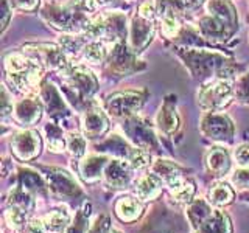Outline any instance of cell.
<instances>
[{"label": "cell", "mask_w": 249, "mask_h": 233, "mask_svg": "<svg viewBox=\"0 0 249 233\" xmlns=\"http://www.w3.org/2000/svg\"><path fill=\"white\" fill-rule=\"evenodd\" d=\"M206 11L210 16H215L216 19L223 20L231 30H238V14L237 8L233 6L231 0H207Z\"/></svg>", "instance_id": "ffe728a7"}, {"label": "cell", "mask_w": 249, "mask_h": 233, "mask_svg": "<svg viewBox=\"0 0 249 233\" xmlns=\"http://www.w3.org/2000/svg\"><path fill=\"white\" fill-rule=\"evenodd\" d=\"M5 219L11 229H22L27 224V212L18 208V207H10L5 213Z\"/></svg>", "instance_id": "b9f144b4"}, {"label": "cell", "mask_w": 249, "mask_h": 233, "mask_svg": "<svg viewBox=\"0 0 249 233\" xmlns=\"http://www.w3.org/2000/svg\"><path fill=\"white\" fill-rule=\"evenodd\" d=\"M59 47L67 54V58H73L78 53H83L84 42L75 36H62L59 41Z\"/></svg>", "instance_id": "60d3db41"}, {"label": "cell", "mask_w": 249, "mask_h": 233, "mask_svg": "<svg viewBox=\"0 0 249 233\" xmlns=\"http://www.w3.org/2000/svg\"><path fill=\"white\" fill-rule=\"evenodd\" d=\"M233 95H235V89L232 87L231 80L215 78L201 85L196 100L198 106L204 112H218L231 103Z\"/></svg>", "instance_id": "3957f363"}, {"label": "cell", "mask_w": 249, "mask_h": 233, "mask_svg": "<svg viewBox=\"0 0 249 233\" xmlns=\"http://www.w3.org/2000/svg\"><path fill=\"white\" fill-rule=\"evenodd\" d=\"M66 76H67L69 87L75 92V95L81 101L90 100L98 90L97 76L92 73V70L89 67H86L83 64L70 66Z\"/></svg>", "instance_id": "ba28073f"}, {"label": "cell", "mask_w": 249, "mask_h": 233, "mask_svg": "<svg viewBox=\"0 0 249 233\" xmlns=\"http://www.w3.org/2000/svg\"><path fill=\"white\" fill-rule=\"evenodd\" d=\"M10 3L13 6V10L23 11V13H31V11H35L37 8L39 0H10Z\"/></svg>", "instance_id": "bcb514c9"}, {"label": "cell", "mask_w": 249, "mask_h": 233, "mask_svg": "<svg viewBox=\"0 0 249 233\" xmlns=\"http://www.w3.org/2000/svg\"><path fill=\"white\" fill-rule=\"evenodd\" d=\"M81 128H83L84 135L88 138H98L103 135L109 128L107 116L98 107L88 109V111L83 114Z\"/></svg>", "instance_id": "d6986e66"}, {"label": "cell", "mask_w": 249, "mask_h": 233, "mask_svg": "<svg viewBox=\"0 0 249 233\" xmlns=\"http://www.w3.org/2000/svg\"><path fill=\"white\" fill-rule=\"evenodd\" d=\"M44 225L49 233H64L70 225V216L66 210H52L45 216Z\"/></svg>", "instance_id": "d6a6232c"}, {"label": "cell", "mask_w": 249, "mask_h": 233, "mask_svg": "<svg viewBox=\"0 0 249 233\" xmlns=\"http://www.w3.org/2000/svg\"><path fill=\"white\" fill-rule=\"evenodd\" d=\"M115 215L123 222H132L142 215V204L137 199L132 198H122L115 204Z\"/></svg>", "instance_id": "f1b7e54d"}, {"label": "cell", "mask_w": 249, "mask_h": 233, "mask_svg": "<svg viewBox=\"0 0 249 233\" xmlns=\"http://www.w3.org/2000/svg\"><path fill=\"white\" fill-rule=\"evenodd\" d=\"M137 14L146 20H153L156 17V14H158V3H156L154 0H146V2H143L139 6Z\"/></svg>", "instance_id": "f6af8a7d"}, {"label": "cell", "mask_w": 249, "mask_h": 233, "mask_svg": "<svg viewBox=\"0 0 249 233\" xmlns=\"http://www.w3.org/2000/svg\"><path fill=\"white\" fill-rule=\"evenodd\" d=\"M196 28H198V34L202 39H209V41H212V42H224L235 33V31L231 30L223 20L216 19L215 16H210V14L204 16V17H201L198 20Z\"/></svg>", "instance_id": "9a60e30c"}, {"label": "cell", "mask_w": 249, "mask_h": 233, "mask_svg": "<svg viewBox=\"0 0 249 233\" xmlns=\"http://www.w3.org/2000/svg\"><path fill=\"white\" fill-rule=\"evenodd\" d=\"M178 56L182 59L192 76L199 81H209L215 78L231 80L245 70L243 66L235 64L229 56L216 50L184 47V49H178Z\"/></svg>", "instance_id": "6da1fadb"}, {"label": "cell", "mask_w": 249, "mask_h": 233, "mask_svg": "<svg viewBox=\"0 0 249 233\" xmlns=\"http://www.w3.org/2000/svg\"><path fill=\"white\" fill-rule=\"evenodd\" d=\"M150 160H151V155L150 151L142 150V148H137L134 146L131 155L128 157V162L131 163L132 168H145L150 165Z\"/></svg>", "instance_id": "7bdbcfd3"}, {"label": "cell", "mask_w": 249, "mask_h": 233, "mask_svg": "<svg viewBox=\"0 0 249 233\" xmlns=\"http://www.w3.org/2000/svg\"><path fill=\"white\" fill-rule=\"evenodd\" d=\"M134 146H131L126 140L122 138L120 135H111L107 140H105L103 143H100L97 146V151L101 152H109L115 155V157H120V159H126L131 155Z\"/></svg>", "instance_id": "83f0119b"}, {"label": "cell", "mask_w": 249, "mask_h": 233, "mask_svg": "<svg viewBox=\"0 0 249 233\" xmlns=\"http://www.w3.org/2000/svg\"><path fill=\"white\" fill-rule=\"evenodd\" d=\"M111 230V225H109V216L103 215V216H98L97 221L93 222L92 229H89L88 233H107Z\"/></svg>", "instance_id": "c3c4849f"}, {"label": "cell", "mask_w": 249, "mask_h": 233, "mask_svg": "<svg viewBox=\"0 0 249 233\" xmlns=\"http://www.w3.org/2000/svg\"><path fill=\"white\" fill-rule=\"evenodd\" d=\"M89 215H90V205L89 204H83V207L78 210L73 224L69 225L67 233H88Z\"/></svg>", "instance_id": "74e56055"}, {"label": "cell", "mask_w": 249, "mask_h": 233, "mask_svg": "<svg viewBox=\"0 0 249 233\" xmlns=\"http://www.w3.org/2000/svg\"><path fill=\"white\" fill-rule=\"evenodd\" d=\"M39 97L42 100V104L47 109V112L52 116L53 120L56 121H66L69 120L70 112L62 100L59 90L54 87L52 83H44L41 87H39Z\"/></svg>", "instance_id": "7c38bea8"}, {"label": "cell", "mask_w": 249, "mask_h": 233, "mask_svg": "<svg viewBox=\"0 0 249 233\" xmlns=\"http://www.w3.org/2000/svg\"><path fill=\"white\" fill-rule=\"evenodd\" d=\"M11 112H13V104L10 103V97H8L5 85H2V118L5 120Z\"/></svg>", "instance_id": "f5cc1de1"}, {"label": "cell", "mask_w": 249, "mask_h": 233, "mask_svg": "<svg viewBox=\"0 0 249 233\" xmlns=\"http://www.w3.org/2000/svg\"><path fill=\"white\" fill-rule=\"evenodd\" d=\"M109 53H111V50L107 49L106 42L101 41V39H97V41H90L89 44L84 45L83 58L89 64H100V62L107 61Z\"/></svg>", "instance_id": "f546056e"}, {"label": "cell", "mask_w": 249, "mask_h": 233, "mask_svg": "<svg viewBox=\"0 0 249 233\" xmlns=\"http://www.w3.org/2000/svg\"><path fill=\"white\" fill-rule=\"evenodd\" d=\"M19 188L25 190L28 193H37V194H44L47 186L44 179L39 176L37 173L31 169H20L19 171Z\"/></svg>", "instance_id": "4dcf8cb0"}, {"label": "cell", "mask_w": 249, "mask_h": 233, "mask_svg": "<svg viewBox=\"0 0 249 233\" xmlns=\"http://www.w3.org/2000/svg\"><path fill=\"white\" fill-rule=\"evenodd\" d=\"M23 51H27L31 58H36L42 66L52 70H56L59 73H67L70 68L67 54L62 51L59 45L54 44H27L23 47Z\"/></svg>", "instance_id": "8992f818"}, {"label": "cell", "mask_w": 249, "mask_h": 233, "mask_svg": "<svg viewBox=\"0 0 249 233\" xmlns=\"http://www.w3.org/2000/svg\"><path fill=\"white\" fill-rule=\"evenodd\" d=\"M235 160L240 166L249 168V145H240L235 150Z\"/></svg>", "instance_id": "681fc988"}, {"label": "cell", "mask_w": 249, "mask_h": 233, "mask_svg": "<svg viewBox=\"0 0 249 233\" xmlns=\"http://www.w3.org/2000/svg\"><path fill=\"white\" fill-rule=\"evenodd\" d=\"M109 159L106 155H89L84 160L80 162L78 171L86 183H93L100 181V177L105 174V168L107 165Z\"/></svg>", "instance_id": "44dd1931"}, {"label": "cell", "mask_w": 249, "mask_h": 233, "mask_svg": "<svg viewBox=\"0 0 249 233\" xmlns=\"http://www.w3.org/2000/svg\"><path fill=\"white\" fill-rule=\"evenodd\" d=\"M33 64L28 68L22 70L19 73H8V81L13 84V87H16L19 92H31L37 89V85L41 84L44 78V66L39 62L36 58H33Z\"/></svg>", "instance_id": "5bb4252c"}, {"label": "cell", "mask_w": 249, "mask_h": 233, "mask_svg": "<svg viewBox=\"0 0 249 233\" xmlns=\"http://www.w3.org/2000/svg\"><path fill=\"white\" fill-rule=\"evenodd\" d=\"M154 37V23L153 20H146L137 14L131 20L129 25V41L128 45L136 54L142 53L148 45L151 44Z\"/></svg>", "instance_id": "4fadbf2b"}, {"label": "cell", "mask_w": 249, "mask_h": 233, "mask_svg": "<svg viewBox=\"0 0 249 233\" xmlns=\"http://www.w3.org/2000/svg\"><path fill=\"white\" fill-rule=\"evenodd\" d=\"M153 171H154V174H158L162 181L170 186V188H173V186L185 181L182 176V168L170 160H162V159L156 160V163L153 165Z\"/></svg>", "instance_id": "cb8c5ba5"}, {"label": "cell", "mask_w": 249, "mask_h": 233, "mask_svg": "<svg viewBox=\"0 0 249 233\" xmlns=\"http://www.w3.org/2000/svg\"><path fill=\"white\" fill-rule=\"evenodd\" d=\"M23 233H45V225L39 219H31L25 225H23Z\"/></svg>", "instance_id": "816d5d0a"}, {"label": "cell", "mask_w": 249, "mask_h": 233, "mask_svg": "<svg viewBox=\"0 0 249 233\" xmlns=\"http://www.w3.org/2000/svg\"><path fill=\"white\" fill-rule=\"evenodd\" d=\"M170 193H171V198L175 200L181 202V204H187V202L192 200L193 194H195V185H193V182L185 179L184 182L173 186V188H170Z\"/></svg>", "instance_id": "ab89813d"}, {"label": "cell", "mask_w": 249, "mask_h": 233, "mask_svg": "<svg viewBox=\"0 0 249 233\" xmlns=\"http://www.w3.org/2000/svg\"><path fill=\"white\" fill-rule=\"evenodd\" d=\"M162 179L158 174H146L139 181L136 193L139 199L142 200H153L162 191Z\"/></svg>", "instance_id": "484cf974"}, {"label": "cell", "mask_w": 249, "mask_h": 233, "mask_svg": "<svg viewBox=\"0 0 249 233\" xmlns=\"http://www.w3.org/2000/svg\"><path fill=\"white\" fill-rule=\"evenodd\" d=\"M122 128L124 131V135L134 146L146 151H154L158 148V137H156L151 124L145 118H140L137 115L128 116L124 118Z\"/></svg>", "instance_id": "52a82bcc"}, {"label": "cell", "mask_w": 249, "mask_h": 233, "mask_svg": "<svg viewBox=\"0 0 249 233\" xmlns=\"http://www.w3.org/2000/svg\"><path fill=\"white\" fill-rule=\"evenodd\" d=\"M232 182L240 188H249V168H241L232 176Z\"/></svg>", "instance_id": "7dc6e473"}, {"label": "cell", "mask_w": 249, "mask_h": 233, "mask_svg": "<svg viewBox=\"0 0 249 233\" xmlns=\"http://www.w3.org/2000/svg\"><path fill=\"white\" fill-rule=\"evenodd\" d=\"M156 124L160 132L167 135L175 134L176 129L179 128V115H178V109H176V97L175 95H168L158 112L156 116Z\"/></svg>", "instance_id": "ac0fdd59"}, {"label": "cell", "mask_w": 249, "mask_h": 233, "mask_svg": "<svg viewBox=\"0 0 249 233\" xmlns=\"http://www.w3.org/2000/svg\"><path fill=\"white\" fill-rule=\"evenodd\" d=\"M105 181L109 186L114 188H124L128 186L132 179V166L131 163L123 159H114L109 160L105 168Z\"/></svg>", "instance_id": "e0dca14e"}, {"label": "cell", "mask_w": 249, "mask_h": 233, "mask_svg": "<svg viewBox=\"0 0 249 233\" xmlns=\"http://www.w3.org/2000/svg\"><path fill=\"white\" fill-rule=\"evenodd\" d=\"M41 137H39L36 131L31 129L20 131L18 134H14L11 138V151L22 162L37 157V154L41 152Z\"/></svg>", "instance_id": "30bf717a"}, {"label": "cell", "mask_w": 249, "mask_h": 233, "mask_svg": "<svg viewBox=\"0 0 249 233\" xmlns=\"http://www.w3.org/2000/svg\"><path fill=\"white\" fill-rule=\"evenodd\" d=\"M44 104L35 95H28L23 100L18 101L14 107V118L22 126H33L42 116Z\"/></svg>", "instance_id": "2e32d148"}, {"label": "cell", "mask_w": 249, "mask_h": 233, "mask_svg": "<svg viewBox=\"0 0 249 233\" xmlns=\"http://www.w3.org/2000/svg\"><path fill=\"white\" fill-rule=\"evenodd\" d=\"M235 97L240 103L249 104V73L238 78L235 84Z\"/></svg>", "instance_id": "ee69618b"}, {"label": "cell", "mask_w": 249, "mask_h": 233, "mask_svg": "<svg viewBox=\"0 0 249 233\" xmlns=\"http://www.w3.org/2000/svg\"><path fill=\"white\" fill-rule=\"evenodd\" d=\"M41 16L47 23L66 33H86L90 23L84 0H73L64 6L47 5Z\"/></svg>", "instance_id": "7a4b0ae2"}, {"label": "cell", "mask_w": 249, "mask_h": 233, "mask_svg": "<svg viewBox=\"0 0 249 233\" xmlns=\"http://www.w3.org/2000/svg\"><path fill=\"white\" fill-rule=\"evenodd\" d=\"M105 17V41L120 42L126 37V16L120 11H109L103 14Z\"/></svg>", "instance_id": "7402d4cb"}, {"label": "cell", "mask_w": 249, "mask_h": 233, "mask_svg": "<svg viewBox=\"0 0 249 233\" xmlns=\"http://www.w3.org/2000/svg\"><path fill=\"white\" fill-rule=\"evenodd\" d=\"M33 61H35L33 58L27 56V54H23V53H8L5 56L3 66H5L6 73H19L22 70L28 68L33 64Z\"/></svg>", "instance_id": "e575fe53"}, {"label": "cell", "mask_w": 249, "mask_h": 233, "mask_svg": "<svg viewBox=\"0 0 249 233\" xmlns=\"http://www.w3.org/2000/svg\"><path fill=\"white\" fill-rule=\"evenodd\" d=\"M199 128L207 138L218 143H231L233 140V132H235L229 116L218 112H207L202 116Z\"/></svg>", "instance_id": "9c48e42d"}, {"label": "cell", "mask_w": 249, "mask_h": 233, "mask_svg": "<svg viewBox=\"0 0 249 233\" xmlns=\"http://www.w3.org/2000/svg\"><path fill=\"white\" fill-rule=\"evenodd\" d=\"M235 198V193L228 183H216L212 186V190L209 193V200L216 207H224L231 204Z\"/></svg>", "instance_id": "d590c367"}, {"label": "cell", "mask_w": 249, "mask_h": 233, "mask_svg": "<svg viewBox=\"0 0 249 233\" xmlns=\"http://www.w3.org/2000/svg\"><path fill=\"white\" fill-rule=\"evenodd\" d=\"M146 66L137 58V54L131 50V47L124 42H115L106 61V68L117 76H128L143 70Z\"/></svg>", "instance_id": "277c9868"}, {"label": "cell", "mask_w": 249, "mask_h": 233, "mask_svg": "<svg viewBox=\"0 0 249 233\" xmlns=\"http://www.w3.org/2000/svg\"><path fill=\"white\" fill-rule=\"evenodd\" d=\"M206 166L209 173H212L216 177H223L229 173L231 169V157L228 150L221 146L210 148L206 154Z\"/></svg>", "instance_id": "603a6c76"}, {"label": "cell", "mask_w": 249, "mask_h": 233, "mask_svg": "<svg viewBox=\"0 0 249 233\" xmlns=\"http://www.w3.org/2000/svg\"><path fill=\"white\" fill-rule=\"evenodd\" d=\"M2 33L6 30L8 23H10V19H11V14H13V6L10 3V0H2Z\"/></svg>", "instance_id": "f907efd6"}, {"label": "cell", "mask_w": 249, "mask_h": 233, "mask_svg": "<svg viewBox=\"0 0 249 233\" xmlns=\"http://www.w3.org/2000/svg\"><path fill=\"white\" fill-rule=\"evenodd\" d=\"M44 135L47 140V146H49V151L52 152H61L64 151V148L67 146L64 138V132L58 126L56 123H47L44 126Z\"/></svg>", "instance_id": "836d02e7"}, {"label": "cell", "mask_w": 249, "mask_h": 233, "mask_svg": "<svg viewBox=\"0 0 249 233\" xmlns=\"http://www.w3.org/2000/svg\"><path fill=\"white\" fill-rule=\"evenodd\" d=\"M210 215H212V208L202 199L192 202L190 207L187 208V217H189V221L195 230H198Z\"/></svg>", "instance_id": "1f68e13d"}, {"label": "cell", "mask_w": 249, "mask_h": 233, "mask_svg": "<svg viewBox=\"0 0 249 233\" xmlns=\"http://www.w3.org/2000/svg\"><path fill=\"white\" fill-rule=\"evenodd\" d=\"M196 233H232V225L228 215L220 210H215L196 230Z\"/></svg>", "instance_id": "4316f807"}, {"label": "cell", "mask_w": 249, "mask_h": 233, "mask_svg": "<svg viewBox=\"0 0 249 233\" xmlns=\"http://www.w3.org/2000/svg\"><path fill=\"white\" fill-rule=\"evenodd\" d=\"M10 205L13 207H18L20 210L27 213H31L35 208V199H33V194L22 190V188H14L11 193H10Z\"/></svg>", "instance_id": "8d00e7d4"}, {"label": "cell", "mask_w": 249, "mask_h": 233, "mask_svg": "<svg viewBox=\"0 0 249 233\" xmlns=\"http://www.w3.org/2000/svg\"><path fill=\"white\" fill-rule=\"evenodd\" d=\"M107 233H122V232H119V230H109Z\"/></svg>", "instance_id": "11a10c76"}, {"label": "cell", "mask_w": 249, "mask_h": 233, "mask_svg": "<svg viewBox=\"0 0 249 233\" xmlns=\"http://www.w3.org/2000/svg\"><path fill=\"white\" fill-rule=\"evenodd\" d=\"M145 97H146V92H140V90L115 92L106 98L105 107L112 116H117V118H128V116L136 115L137 111H140V107L145 103Z\"/></svg>", "instance_id": "5b68a950"}, {"label": "cell", "mask_w": 249, "mask_h": 233, "mask_svg": "<svg viewBox=\"0 0 249 233\" xmlns=\"http://www.w3.org/2000/svg\"><path fill=\"white\" fill-rule=\"evenodd\" d=\"M160 34L165 39H176L179 37V34L182 33V22L179 19V11L171 10V8H167V10H160Z\"/></svg>", "instance_id": "d4e9b609"}, {"label": "cell", "mask_w": 249, "mask_h": 233, "mask_svg": "<svg viewBox=\"0 0 249 233\" xmlns=\"http://www.w3.org/2000/svg\"><path fill=\"white\" fill-rule=\"evenodd\" d=\"M45 179L49 183V188L58 194V196L64 198H73L81 194V188L78 186L76 181L67 173L66 169L61 168H45Z\"/></svg>", "instance_id": "8fae6325"}, {"label": "cell", "mask_w": 249, "mask_h": 233, "mask_svg": "<svg viewBox=\"0 0 249 233\" xmlns=\"http://www.w3.org/2000/svg\"><path fill=\"white\" fill-rule=\"evenodd\" d=\"M245 200H248V202H249V194H248V196H245Z\"/></svg>", "instance_id": "9f6ffc18"}, {"label": "cell", "mask_w": 249, "mask_h": 233, "mask_svg": "<svg viewBox=\"0 0 249 233\" xmlns=\"http://www.w3.org/2000/svg\"><path fill=\"white\" fill-rule=\"evenodd\" d=\"M67 150L70 152L72 157H83L86 154V150H88V142H86V138L83 135H80L78 132H70L67 135Z\"/></svg>", "instance_id": "f35d334b"}, {"label": "cell", "mask_w": 249, "mask_h": 233, "mask_svg": "<svg viewBox=\"0 0 249 233\" xmlns=\"http://www.w3.org/2000/svg\"><path fill=\"white\" fill-rule=\"evenodd\" d=\"M182 2L185 3V6H196L204 2V0H182Z\"/></svg>", "instance_id": "db71d44e"}]
</instances>
